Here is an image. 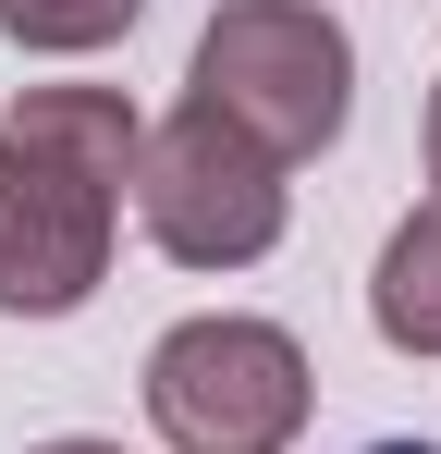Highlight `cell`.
Here are the masks:
<instances>
[{"label": "cell", "instance_id": "9c48e42d", "mask_svg": "<svg viewBox=\"0 0 441 454\" xmlns=\"http://www.w3.org/2000/svg\"><path fill=\"white\" fill-rule=\"evenodd\" d=\"M368 454H441V442H368Z\"/></svg>", "mask_w": 441, "mask_h": 454}, {"label": "cell", "instance_id": "6da1fadb", "mask_svg": "<svg viewBox=\"0 0 441 454\" xmlns=\"http://www.w3.org/2000/svg\"><path fill=\"white\" fill-rule=\"evenodd\" d=\"M135 148L123 86H25L0 111V319H74L111 283Z\"/></svg>", "mask_w": 441, "mask_h": 454}, {"label": "cell", "instance_id": "5b68a950", "mask_svg": "<svg viewBox=\"0 0 441 454\" xmlns=\"http://www.w3.org/2000/svg\"><path fill=\"white\" fill-rule=\"evenodd\" d=\"M368 319L392 356H441V197L380 246V283H368Z\"/></svg>", "mask_w": 441, "mask_h": 454}, {"label": "cell", "instance_id": "8992f818", "mask_svg": "<svg viewBox=\"0 0 441 454\" xmlns=\"http://www.w3.org/2000/svg\"><path fill=\"white\" fill-rule=\"evenodd\" d=\"M147 0H0V37L12 50H111V37H135Z\"/></svg>", "mask_w": 441, "mask_h": 454}, {"label": "cell", "instance_id": "ba28073f", "mask_svg": "<svg viewBox=\"0 0 441 454\" xmlns=\"http://www.w3.org/2000/svg\"><path fill=\"white\" fill-rule=\"evenodd\" d=\"M37 454H123V442H37Z\"/></svg>", "mask_w": 441, "mask_h": 454}, {"label": "cell", "instance_id": "52a82bcc", "mask_svg": "<svg viewBox=\"0 0 441 454\" xmlns=\"http://www.w3.org/2000/svg\"><path fill=\"white\" fill-rule=\"evenodd\" d=\"M429 172H441V86H429Z\"/></svg>", "mask_w": 441, "mask_h": 454}, {"label": "cell", "instance_id": "3957f363", "mask_svg": "<svg viewBox=\"0 0 441 454\" xmlns=\"http://www.w3.org/2000/svg\"><path fill=\"white\" fill-rule=\"evenodd\" d=\"M306 344L282 319H172L147 344V430L172 454H282L306 430Z\"/></svg>", "mask_w": 441, "mask_h": 454}, {"label": "cell", "instance_id": "277c9868", "mask_svg": "<svg viewBox=\"0 0 441 454\" xmlns=\"http://www.w3.org/2000/svg\"><path fill=\"white\" fill-rule=\"evenodd\" d=\"M135 222L184 270H245V258L282 246V160L184 98L172 123H147V148H135Z\"/></svg>", "mask_w": 441, "mask_h": 454}, {"label": "cell", "instance_id": "7a4b0ae2", "mask_svg": "<svg viewBox=\"0 0 441 454\" xmlns=\"http://www.w3.org/2000/svg\"><path fill=\"white\" fill-rule=\"evenodd\" d=\"M184 98L220 111L233 136H258L270 160H319L356 111V37L319 0H220Z\"/></svg>", "mask_w": 441, "mask_h": 454}]
</instances>
